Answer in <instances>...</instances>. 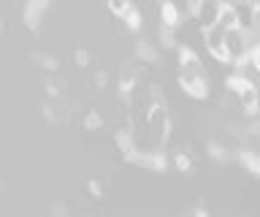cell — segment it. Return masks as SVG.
I'll return each mask as SVG.
<instances>
[{
    "label": "cell",
    "mask_w": 260,
    "mask_h": 217,
    "mask_svg": "<svg viewBox=\"0 0 260 217\" xmlns=\"http://www.w3.org/2000/svg\"><path fill=\"white\" fill-rule=\"evenodd\" d=\"M176 166H179V171H190V158H187V155H176Z\"/></svg>",
    "instance_id": "cell-13"
},
{
    "label": "cell",
    "mask_w": 260,
    "mask_h": 217,
    "mask_svg": "<svg viewBox=\"0 0 260 217\" xmlns=\"http://www.w3.org/2000/svg\"><path fill=\"white\" fill-rule=\"evenodd\" d=\"M252 82L244 74H233V76H228V90H233V92H241L244 87H249Z\"/></svg>",
    "instance_id": "cell-9"
},
{
    "label": "cell",
    "mask_w": 260,
    "mask_h": 217,
    "mask_svg": "<svg viewBox=\"0 0 260 217\" xmlns=\"http://www.w3.org/2000/svg\"><path fill=\"white\" fill-rule=\"evenodd\" d=\"M198 66H201L198 54H195L190 46H182V49H179V68H198Z\"/></svg>",
    "instance_id": "cell-7"
},
{
    "label": "cell",
    "mask_w": 260,
    "mask_h": 217,
    "mask_svg": "<svg viewBox=\"0 0 260 217\" xmlns=\"http://www.w3.org/2000/svg\"><path fill=\"white\" fill-rule=\"evenodd\" d=\"M239 103L247 111H257L260 109V90L255 84H249V87H244V90L239 92Z\"/></svg>",
    "instance_id": "cell-4"
},
{
    "label": "cell",
    "mask_w": 260,
    "mask_h": 217,
    "mask_svg": "<svg viewBox=\"0 0 260 217\" xmlns=\"http://www.w3.org/2000/svg\"><path fill=\"white\" fill-rule=\"evenodd\" d=\"M87 125H89V128H98V125H101V117H98V114H89V117H87Z\"/></svg>",
    "instance_id": "cell-15"
},
{
    "label": "cell",
    "mask_w": 260,
    "mask_h": 217,
    "mask_svg": "<svg viewBox=\"0 0 260 217\" xmlns=\"http://www.w3.org/2000/svg\"><path fill=\"white\" fill-rule=\"evenodd\" d=\"M89 190H92V196H95V198H101V193H103V190H101V184H98V182H89Z\"/></svg>",
    "instance_id": "cell-16"
},
{
    "label": "cell",
    "mask_w": 260,
    "mask_h": 217,
    "mask_svg": "<svg viewBox=\"0 0 260 217\" xmlns=\"http://www.w3.org/2000/svg\"><path fill=\"white\" fill-rule=\"evenodd\" d=\"M203 41H206V49L214 60L219 63H233V54L228 49V41H225V30L219 25H206L203 30Z\"/></svg>",
    "instance_id": "cell-2"
},
{
    "label": "cell",
    "mask_w": 260,
    "mask_h": 217,
    "mask_svg": "<svg viewBox=\"0 0 260 217\" xmlns=\"http://www.w3.org/2000/svg\"><path fill=\"white\" fill-rule=\"evenodd\" d=\"M241 160H244V163H247V166L252 168V171H255V174L260 176V158H257V155H252V152H244Z\"/></svg>",
    "instance_id": "cell-11"
},
{
    "label": "cell",
    "mask_w": 260,
    "mask_h": 217,
    "mask_svg": "<svg viewBox=\"0 0 260 217\" xmlns=\"http://www.w3.org/2000/svg\"><path fill=\"white\" fill-rule=\"evenodd\" d=\"M119 90H122V95H130V92H133V79H122Z\"/></svg>",
    "instance_id": "cell-14"
},
{
    "label": "cell",
    "mask_w": 260,
    "mask_h": 217,
    "mask_svg": "<svg viewBox=\"0 0 260 217\" xmlns=\"http://www.w3.org/2000/svg\"><path fill=\"white\" fill-rule=\"evenodd\" d=\"M239 9H236L233 3H225V0H219L217 3V11H214V25H219L222 30H236L239 27Z\"/></svg>",
    "instance_id": "cell-3"
},
{
    "label": "cell",
    "mask_w": 260,
    "mask_h": 217,
    "mask_svg": "<svg viewBox=\"0 0 260 217\" xmlns=\"http://www.w3.org/2000/svg\"><path fill=\"white\" fill-rule=\"evenodd\" d=\"M46 6H49V0H30V3H27V11H24V17H27V25H30V27L38 25V17L44 14Z\"/></svg>",
    "instance_id": "cell-6"
},
{
    "label": "cell",
    "mask_w": 260,
    "mask_h": 217,
    "mask_svg": "<svg viewBox=\"0 0 260 217\" xmlns=\"http://www.w3.org/2000/svg\"><path fill=\"white\" fill-rule=\"evenodd\" d=\"M249 66L255 68V74L260 76V44H257V46H252V49H249Z\"/></svg>",
    "instance_id": "cell-12"
},
{
    "label": "cell",
    "mask_w": 260,
    "mask_h": 217,
    "mask_svg": "<svg viewBox=\"0 0 260 217\" xmlns=\"http://www.w3.org/2000/svg\"><path fill=\"white\" fill-rule=\"evenodd\" d=\"M130 9V0H109V11L117 17H125V11Z\"/></svg>",
    "instance_id": "cell-10"
},
{
    "label": "cell",
    "mask_w": 260,
    "mask_h": 217,
    "mask_svg": "<svg viewBox=\"0 0 260 217\" xmlns=\"http://www.w3.org/2000/svg\"><path fill=\"white\" fill-rule=\"evenodd\" d=\"M160 14H162V25H166L168 30L179 25V9L174 6V0H162V9H160Z\"/></svg>",
    "instance_id": "cell-5"
},
{
    "label": "cell",
    "mask_w": 260,
    "mask_h": 217,
    "mask_svg": "<svg viewBox=\"0 0 260 217\" xmlns=\"http://www.w3.org/2000/svg\"><path fill=\"white\" fill-rule=\"evenodd\" d=\"M179 87L198 101L209 98V79H206L201 66L198 68H179Z\"/></svg>",
    "instance_id": "cell-1"
},
{
    "label": "cell",
    "mask_w": 260,
    "mask_h": 217,
    "mask_svg": "<svg viewBox=\"0 0 260 217\" xmlns=\"http://www.w3.org/2000/svg\"><path fill=\"white\" fill-rule=\"evenodd\" d=\"M122 19H125L127 30H133V33H136V30H141V14H138L136 6H130V9L125 11V17H122Z\"/></svg>",
    "instance_id": "cell-8"
}]
</instances>
